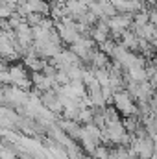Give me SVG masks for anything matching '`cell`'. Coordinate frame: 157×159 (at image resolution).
I'll use <instances>...</instances> for the list:
<instances>
[{"mask_svg":"<svg viewBox=\"0 0 157 159\" xmlns=\"http://www.w3.org/2000/svg\"><path fill=\"white\" fill-rule=\"evenodd\" d=\"M113 104L118 109V113L122 117H131V115H139V106L133 100V96L129 94L128 89H120L113 94Z\"/></svg>","mask_w":157,"mask_h":159,"instance_id":"obj_1","label":"cell"},{"mask_svg":"<svg viewBox=\"0 0 157 159\" xmlns=\"http://www.w3.org/2000/svg\"><path fill=\"white\" fill-rule=\"evenodd\" d=\"M26 2H28V7H30L32 13H41V15H44V13L50 11L48 4H46L44 0H26Z\"/></svg>","mask_w":157,"mask_h":159,"instance_id":"obj_2","label":"cell"},{"mask_svg":"<svg viewBox=\"0 0 157 159\" xmlns=\"http://www.w3.org/2000/svg\"><path fill=\"white\" fill-rule=\"evenodd\" d=\"M13 13H15V6L0 0V19H9Z\"/></svg>","mask_w":157,"mask_h":159,"instance_id":"obj_3","label":"cell"},{"mask_svg":"<svg viewBox=\"0 0 157 159\" xmlns=\"http://www.w3.org/2000/svg\"><path fill=\"white\" fill-rule=\"evenodd\" d=\"M109 154H111V152H109V148H107L105 144H98V146L94 148V152H92V156L96 159H107Z\"/></svg>","mask_w":157,"mask_h":159,"instance_id":"obj_4","label":"cell"},{"mask_svg":"<svg viewBox=\"0 0 157 159\" xmlns=\"http://www.w3.org/2000/svg\"><path fill=\"white\" fill-rule=\"evenodd\" d=\"M139 159H150V157H139Z\"/></svg>","mask_w":157,"mask_h":159,"instance_id":"obj_5","label":"cell"},{"mask_svg":"<svg viewBox=\"0 0 157 159\" xmlns=\"http://www.w3.org/2000/svg\"><path fill=\"white\" fill-rule=\"evenodd\" d=\"M155 9H157V6H155Z\"/></svg>","mask_w":157,"mask_h":159,"instance_id":"obj_6","label":"cell"}]
</instances>
